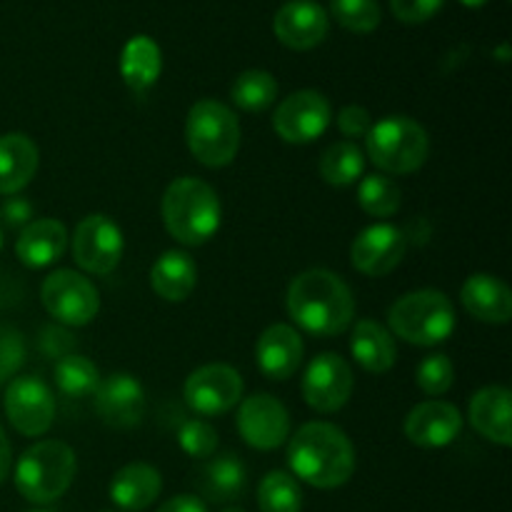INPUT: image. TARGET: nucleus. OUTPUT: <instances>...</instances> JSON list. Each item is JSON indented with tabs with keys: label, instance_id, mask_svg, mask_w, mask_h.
<instances>
[{
	"label": "nucleus",
	"instance_id": "393cba45",
	"mask_svg": "<svg viewBox=\"0 0 512 512\" xmlns=\"http://www.w3.org/2000/svg\"><path fill=\"white\" fill-rule=\"evenodd\" d=\"M38 145L25 133L0 135V195H18L38 170Z\"/></svg>",
	"mask_w": 512,
	"mask_h": 512
},
{
	"label": "nucleus",
	"instance_id": "f8f14e48",
	"mask_svg": "<svg viewBox=\"0 0 512 512\" xmlns=\"http://www.w3.org/2000/svg\"><path fill=\"white\" fill-rule=\"evenodd\" d=\"M330 118L333 113H330V103L323 93L298 90L278 105L273 115V128L285 143L305 145L318 140L328 130Z\"/></svg>",
	"mask_w": 512,
	"mask_h": 512
},
{
	"label": "nucleus",
	"instance_id": "c9c22d12",
	"mask_svg": "<svg viewBox=\"0 0 512 512\" xmlns=\"http://www.w3.org/2000/svg\"><path fill=\"white\" fill-rule=\"evenodd\" d=\"M178 443L183 448V453H188L190 458H210L218 448V433L210 423L205 420H185L183 428L178 430Z\"/></svg>",
	"mask_w": 512,
	"mask_h": 512
},
{
	"label": "nucleus",
	"instance_id": "58836bf2",
	"mask_svg": "<svg viewBox=\"0 0 512 512\" xmlns=\"http://www.w3.org/2000/svg\"><path fill=\"white\" fill-rule=\"evenodd\" d=\"M443 3L445 0H390V10L403 23H425L438 15Z\"/></svg>",
	"mask_w": 512,
	"mask_h": 512
},
{
	"label": "nucleus",
	"instance_id": "a211bd4d",
	"mask_svg": "<svg viewBox=\"0 0 512 512\" xmlns=\"http://www.w3.org/2000/svg\"><path fill=\"white\" fill-rule=\"evenodd\" d=\"M460 430H463V415L455 405L443 400L415 405L405 418V438L418 448H445L458 438Z\"/></svg>",
	"mask_w": 512,
	"mask_h": 512
},
{
	"label": "nucleus",
	"instance_id": "1a4fd4ad",
	"mask_svg": "<svg viewBox=\"0 0 512 512\" xmlns=\"http://www.w3.org/2000/svg\"><path fill=\"white\" fill-rule=\"evenodd\" d=\"M5 415L25 438H40L55 418L53 390L38 375H18L5 388Z\"/></svg>",
	"mask_w": 512,
	"mask_h": 512
},
{
	"label": "nucleus",
	"instance_id": "39448f33",
	"mask_svg": "<svg viewBox=\"0 0 512 512\" xmlns=\"http://www.w3.org/2000/svg\"><path fill=\"white\" fill-rule=\"evenodd\" d=\"M388 323L405 343L430 348L445 343L455 330V308L440 290H415L388 308Z\"/></svg>",
	"mask_w": 512,
	"mask_h": 512
},
{
	"label": "nucleus",
	"instance_id": "a19ab883",
	"mask_svg": "<svg viewBox=\"0 0 512 512\" xmlns=\"http://www.w3.org/2000/svg\"><path fill=\"white\" fill-rule=\"evenodd\" d=\"M0 218L8 228L23 230L33 220V205H30V200L20 198V195H8L3 208H0Z\"/></svg>",
	"mask_w": 512,
	"mask_h": 512
},
{
	"label": "nucleus",
	"instance_id": "f3484780",
	"mask_svg": "<svg viewBox=\"0 0 512 512\" xmlns=\"http://www.w3.org/2000/svg\"><path fill=\"white\" fill-rule=\"evenodd\" d=\"M328 10L315 0H290L275 13L273 30L290 50H310L328 35Z\"/></svg>",
	"mask_w": 512,
	"mask_h": 512
},
{
	"label": "nucleus",
	"instance_id": "ddd939ff",
	"mask_svg": "<svg viewBox=\"0 0 512 512\" xmlns=\"http://www.w3.org/2000/svg\"><path fill=\"white\" fill-rule=\"evenodd\" d=\"M355 388L353 370L338 353H320L303 375V398L315 413H335L350 400Z\"/></svg>",
	"mask_w": 512,
	"mask_h": 512
},
{
	"label": "nucleus",
	"instance_id": "cd10ccee",
	"mask_svg": "<svg viewBox=\"0 0 512 512\" xmlns=\"http://www.w3.org/2000/svg\"><path fill=\"white\" fill-rule=\"evenodd\" d=\"M163 70V55H160L158 43L148 35H135L125 43L123 55H120V75L125 85L135 93H145L153 88Z\"/></svg>",
	"mask_w": 512,
	"mask_h": 512
},
{
	"label": "nucleus",
	"instance_id": "aec40b11",
	"mask_svg": "<svg viewBox=\"0 0 512 512\" xmlns=\"http://www.w3.org/2000/svg\"><path fill=\"white\" fill-rule=\"evenodd\" d=\"M65 248H68V230L60 220L40 218L30 220L18 235L15 243V255L25 268H48V265L58 263L63 258Z\"/></svg>",
	"mask_w": 512,
	"mask_h": 512
},
{
	"label": "nucleus",
	"instance_id": "5701e85b",
	"mask_svg": "<svg viewBox=\"0 0 512 512\" xmlns=\"http://www.w3.org/2000/svg\"><path fill=\"white\" fill-rule=\"evenodd\" d=\"M163 490V478L148 463H130L110 480V500L125 512L148 510Z\"/></svg>",
	"mask_w": 512,
	"mask_h": 512
},
{
	"label": "nucleus",
	"instance_id": "7ed1b4c3",
	"mask_svg": "<svg viewBox=\"0 0 512 512\" xmlns=\"http://www.w3.org/2000/svg\"><path fill=\"white\" fill-rule=\"evenodd\" d=\"M165 230L188 248L205 245L220 228L223 208L218 193L198 178H178L163 195Z\"/></svg>",
	"mask_w": 512,
	"mask_h": 512
},
{
	"label": "nucleus",
	"instance_id": "6e6552de",
	"mask_svg": "<svg viewBox=\"0 0 512 512\" xmlns=\"http://www.w3.org/2000/svg\"><path fill=\"white\" fill-rule=\"evenodd\" d=\"M40 300L63 328H83L98 315L100 298L95 285L75 270H55L40 288Z\"/></svg>",
	"mask_w": 512,
	"mask_h": 512
},
{
	"label": "nucleus",
	"instance_id": "7c9ffc66",
	"mask_svg": "<svg viewBox=\"0 0 512 512\" xmlns=\"http://www.w3.org/2000/svg\"><path fill=\"white\" fill-rule=\"evenodd\" d=\"M230 98L245 113H263L278 98V83L268 70H245L230 85Z\"/></svg>",
	"mask_w": 512,
	"mask_h": 512
},
{
	"label": "nucleus",
	"instance_id": "9b49d317",
	"mask_svg": "<svg viewBox=\"0 0 512 512\" xmlns=\"http://www.w3.org/2000/svg\"><path fill=\"white\" fill-rule=\"evenodd\" d=\"M243 378L235 368L223 363L203 365L185 380V403L203 418H215L233 410L243 398Z\"/></svg>",
	"mask_w": 512,
	"mask_h": 512
},
{
	"label": "nucleus",
	"instance_id": "de8ad7c7",
	"mask_svg": "<svg viewBox=\"0 0 512 512\" xmlns=\"http://www.w3.org/2000/svg\"><path fill=\"white\" fill-rule=\"evenodd\" d=\"M28 512H53V510H28Z\"/></svg>",
	"mask_w": 512,
	"mask_h": 512
},
{
	"label": "nucleus",
	"instance_id": "e433bc0d",
	"mask_svg": "<svg viewBox=\"0 0 512 512\" xmlns=\"http://www.w3.org/2000/svg\"><path fill=\"white\" fill-rule=\"evenodd\" d=\"M25 363V340L20 330L0 325V385L13 380L20 365Z\"/></svg>",
	"mask_w": 512,
	"mask_h": 512
},
{
	"label": "nucleus",
	"instance_id": "20e7f679",
	"mask_svg": "<svg viewBox=\"0 0 512 512\" xmlns=\"http://www.w3.org/2000/svg\"><path fill=\"white\" fill-rule=\"evenodd\" d=\"M78 460L70 445L60 440H40L30 445L15 463V488L28 503L48 505L63 498L73 485Z\"/></svg>",
	"mask_w": 512,
	"mask_h": 512
},
{
	"label": "nucleus",
	"instance_id": "f704fd0d",
	"mask_svg": "<svg viewBox=\"0 0 512 512\" xmlns=\"http://www.w3.org/2000/svg\"><path fill=\"white\" fill-rule=\"evenodd\" d=\"M415 380H418V388L423 390L425 395H445L453 388L455 368L453 363H450L448 355H428V358L418 365V378Z\"/></svg>",
	"mask_w": 512,
	"mask_h": 512
},
{
	"label": "nucleus",
	"instance_id": "4be33fe9",
	"mask_svg": "<svg viewBox=\"0 0 512 512\" xmlns=\"http://www.w3.org/2000/svg\"><path fill=\"white\" fill-rule=\"evenodd\" d=\"M465 310L480 323L503 325L512 318V293L508 285L490 273H475L460 290Z\"/></svg>",
	"mask_w": 512,
	"mask_h": 512
},
{
	"label": "nucleus",
	"instance_id": "9d476101",
	"mask_svg": "<svg viewBox=\"0 0 512 512\" xmlns=\"http://www.w3.org/2000/svg\"><path fill=\"white\" fill-rule=\"evenodd\" d=\"M125 240L118 223L103 213L83 218L73 235V258L85 273L110 275L123 258Z\"/></svg>",
	"mask_w": 512,
	"mask_h": 512
},
{
	"label": "nucleus",
	"instance_id": "f03ea898",
	"mask_svg": "<svg viewBox=\"0 0 512 512\" xmlns=\"http://www.w3.org/2000/svg\"><path fill=\"white\" fill-rule=\"evenodd\" d=\"M288 465L295 480L318 490H333L355 473V448L333 423H308L290 438Z\"/></svg>",
	"mask_w": 512,
	"mask_h": 512
},
{
	"label": "nucleus",
	"instance_id": "0eeeda50",
	"mask_svg": "<svg viewBox=\"0 0 512 512\" xmlns=\"http://www.w3.org/2000/svg\"><path fill=\"white\" fill-rule=\"evenodd\" d=\"M185 143L198 163L223 168L233 163L240 148V123L233 110L220 100L205 98L190 108L185 123Z\"/></svg>",
	"mask_w": 512,
	"mask_h": 512
},
{
	"label": "nucleus",
	"instance_id": "49530a36",
	"mask_svg": "<svg viewBox=\"0 0 512 512\" xmlns=\"http://www.w3.org/2000/svg\"><path fill=\"white\" fill-rule=\"evenodd\" d=\"M0 250H3V233H0Z\"/></svg>",
	"mask_w": 512,
	"mask_h": 512
},
{
	"label": "nucleus",
	"instance_id": "473e14b6",
	"mask_svg": "<svg viewBox=\"0 0 512 512\" xmlns=\"http://www.w3.org/2000/svg\"><path fill=\"white\" fill-rule=\"evenodd\" d=\"M358 200L360 208L373 215V218H390L400 210L403 193H400V185L390 175L373 173L360 180Z\"/></svg>",
	"mask_w": 512,
	"mask_h": 512
},
{
	"label": "nucleus",
	"instance_id": "6ab92c4d",
	"mask_svg": "<svg viewBox=\"0 0 512 512\" xmlns=\"http://www.w3.org/2000/svg\"><path fill=\"white\" fill-rule=\"evenodd\" d=\"M303 355V338L293 325L285 323L270 325L268 330H263L258 345H255V360H258L260 373L278 383L293 378L295 370L303 363Z\"/></svg>",
	"mask_w": 512,
	"mask_h": 512
},
{
	"label": "nucleus",
	"instance_id": "a18cd8bd",
	"mask_svg": "<svg viewBox=\"0 0 512 512\" xmlns=\"http://www.w3.org/2000/svg\"><path fill=\"white\" fill-rule=\"evenodd\" d=\"M223 512H245V510H240V508H225Z\"/></svg>",
	"mask_w": 512,
	"mask_h": 512
},
{
	"label": "nucleus",
	"instance_id": "b1692460",
	"mask_svg": "<svg viewBox=\"0 0 512 512\" xmlns=\"http://www.w3.org/2000/svg\"><path fill=\"white\" fill-rule=\"evenodd\" d=\"M195 485H198L200 495L210 503H235L245 495L248 488V473L238 455L225 453L218 458L208 460L203 468L195 475Z\"/></svg>",
	"mask_w": 512,
	"mask_h": 512
},
{
	"label": "nucleus",
	"instance_id": "dca6fc26",
	"mask_svg": "<svg viewBox=\"0 0 512 512\" xmlns=\"http://www.w3.org/2000/svg\"><path fill=\"white\" fill-rule=\"evenodd\" d=\"M95 413L105 425L118 430H128L140 425L145 415V390L133 375L115 373L100 380L93 395Z\"/></svg>",
	"mask_w": 512,
	"mask_h": 512
},
{
	"label": "nucleus",
	"instance_id": "79ce46f5",
	"mask_svg": "<svg viewBox=\"0 0 512 512\" xmlns=\"http://www.w3.org/2000/svg\"><path fill=\"white\" fill-rule=\"evenodd\" d=\"M158 512H208V505L198 495H175L168 503L160 505Z\"/></svg>",
	"mask_w": 512,
	"mask_h": 512
},
{
	"label": "nucleus",
	"instance_id": "4468645a",
	"mask_svg": "<svg viewBox=\"0 0 512 512\" xmlns=\"http://www.w3.org/2000/svg\"><path fill=\"white\" fill-rule=\"evenodd\" d=\"M238 433L255 450L280 448L290 438L288 410L268 393L250 395L238 410Z\"/></svg>",
	"mask_w": 512,
	"mask_h": 512
},
{
	"label": "nucleus",
	"instance_id": "2f4dec72",
	"mask_svg": "<svg viewBox=\"0 0 512 512\" xmlns=\"http://www.w3.org/2000/svg\"><path fill=\"white\" fill-rule=\"evenodd\" d=\"M260 512H300L303 490L300 483L285 470H273L258 485Z\"/></svg>",
	"mask_w": 512,
	"mask_h": 512
},
{
	"label": "nucleus",
	"instance_id": "2eb2a0df",
	"mask_svg": "<svg viewBox=\"0 0 512 512\" xmlns=\"http://www.w3.org/2000/svg\"><path fill=\"white\" fill-rule=\"evenodd\" d=\"M408 243L410 240L405 230L395 228V225H370L350 245V263L363 275L383 278L398 268L400 260L408 253Z\"/></svg>",
	"mask_w": 512,
	"mask_h": 512
},
{
	"label": "nucleus",
	"instance_id": "c03bdc74",
	"mask_svg": "<svg viewBox=\"0 0 512 512\" xmlns=\"http://www.w3.org/2000/svg\"><path fill=\"white\" fill-rule=\"evenodd\" d=\"M460 3L468 5V8H483V5L488 3V0H460Z\"/></svg>",
	"mask_w": 512,
	"mask_h": 512
},
{
	"label": "nucleus",
	"instance_id": "f257e3e1",
	"mask_svg": "<svg viewBox=\"0 0 512 512\" xmlns=\"http://www.w3.org/2000/svg\"><path fill=\"white\" fill-rule=\"evenodd\" d=\"M285 305L293 323L315 338L345 333L355 315V300L345 280L323 268L300 273L290 283Z\"/></svg>",
	"mask_w": 512,
	"mask_h": 512
},
{
	"label": "nucleus",
	"instance_id": "423d86ee",
	"mask_svg": "<svg viewBox=\"0 0 512 512\" xmlns=\"http://www.w3.org/2000/svg\"><path fill=\"white\" fill-rule=\"evenodd\" d=\"M368 158L390 175H408L423 168L430 140L423 125L408 115H388L365 135Z\"/></svg>",
	"mask_w": 512,
	"mask_h": 512
},
{
	"label": "nucleus",
	"instance_id": "bb28decb",
	"mask_svg": "<svg viewBox=\"0 0 512 512\" xmlns=\"http://www.w3.org/2000/svg\"><path fill=\"white\" fill-rule=\"evenodd\" d=\"M350 353L355 363L368 373H388L395 365L398 350H395L393 333L375 320H360L353 328L350 338Z\"/></svg>",
	"mask_w": 512,
	"mask_h": 512
},
{
	"label": "nucleus",
	"instance_id": "c756f323",
	"mask_svg": "<svg viewBox=\"0 0 512 512\" xmlns=\"http://www.w3.org/2000/svg\"><path fill=\"white\" fill-rule=\"evenodd\" d=\"M53 380H55V388H58L65 398L83 400V398H90V395H95V390H98L100 385V373L88 358L73 353L55 360Z\"/></svg>",
	"mask_w": 512,
	"mask_h": 512
},
{
	"label": "nucleus",
	"instance_id": "4c0bfd02",
	"mask_svg": "<svg viewBox=\"0 0 512 512\" xmlns=\"http://www.w3.org/2000/svg\"><path fill=\"white\" fill-rule=\"evenodd\" d=\"M40 353L50 360H60L75 353V338L63 325H48L40 333Z\"/></svg>",
	"mask_w": 512,
	"mask_h": 512
},
{
	"label": "nucleus",
	"instance_id": "ea45409f",
	"mask_svg": "<svg viewBox=\"0 0 512 512\" xmlns=\"http://www.w3.org/2000/svg\"><path fill=\"white\" fill-rule=\"evenodd\" d=\"M338 128L345 138H350L355 143L358 138H365L373 128V118H370L368 110L363 105H345L338 113Z\"/></svg>",
	"mask_w": 512,
	"mask_h": 512
},
{
	"label": "nucleus",
	"instance_id": "c85d7f7f",
	"mask_svg": "<svg viewBox=\"0 0 512 512\" xmlns=\"http://www.w3.org/2000/svg\"><path fill=\"white\" fill-rule=\"evenodd\" d=\"M365 175V153L353 140L333 143L320 155V178L335 188L358 183Z\"/></svg>",
	"mask_w": 512,
	"mask_h": 512
},
{
	"label": "nucleus",
	"instance_id": "a878e982",
	"mask_svg": "<svg viewBox=\"0 0 512 512\" xmlns=\"http://www.w3.org/2000/svg\"><path fill=\"white\" fill-rule=\"evenodd\" d=\"M198 283V265L185 250H165L150 268V288L168 303H183Z\"/></svg>",
	"mask_w": 512,
	"mask_h": 512
},
{
	"label": "nucleus",
	"instance_id": "412c9836",
	"mask_svg": "<svg viewBox=\"0 0 512 512\" xmlns=\"http://www.w3.org/2000/svg\"><path fill=\"white\" fill-rule=\"evenodd\" d=\"M512 395L508 388L500 385H488V388L478 390L470 400L468 418L470 425L483 435L485 440L495 445L508 448L512 443Z\"/></svg>",
	"mask_w": 512,
	"mask_h": 512
},
{
	"label": "nucleus",
	"instance_id": "72a5a7b5",
	"mask_svg": "<svg viewBox=\"0 0 512 512\" xmlns=\"http://www.w3.org/2000/svg\"><path fill=\"white\" fill-rule=\"evenodd\" d=\"M330 13L350 33H373L383 18L378 0H330Z\"/></svg>",
	"mask_w": 512,
	"mask_h": 512
},
{
	"label": "nucleus",
	"instance_id": "37998d69",
	"mask_svg": "<svg viewBox=\"0 0 512 512\" xmlns=\"http://www.w3.org/2000/svg\"><path fill=\"white\" fill-rule=\"evenodd\" d=\"M10 465H13V458H10L8 435H5V430L0 428V483H3V480L8 478Z\"/></svg>",
	"mask_w": 512,
	"mask_h": 512
}]
</instances>
